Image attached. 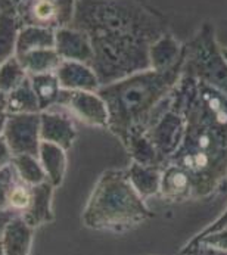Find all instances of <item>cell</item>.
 <instances>
[{
    "instance_id": "cell-1",
    "label": "cell",
    "mask_w": 227,
    "mask_h": 255,
    "mask_svg": "<svg viewBox=\"0 0 227 255\" xmlns=\"http://www.w3.org/2000/svg\"><path fill=\"white\" fill-rule=\"evenodd\" d=\"M170 102L186 121L185 137L170 159L193 180V198L211 196L227 177V96L219 89L182 75Z\"/></svg>"
},
{
    "instance_id": "cell-2",
    "label": "cell",
    "mask_w": 227,
    "mask_h": 255,
    "mask_svg": "<svg viewBox=\"0 0 227 255\" xmlns=\"http://www.w3.org/2000/svg\"><path fill=\"white\" fill-rule=\"evenodd\" d=\"M182 65L168 71L145 70L101 86L98 93L110 112L108 130L125 145L134 131H146L152 120L168 104L170 95L182 78Z\"/></svg>"
},
{
    "instance_id": "cell-3",
    "label": "cell",
    "mask_w": 227,
    "mask_h": 255,
    "mask_svg": "<svg viewBox=\"0 0 227 255\" xmlns=\"http://www.w3.org/2000/svg\"><path fill=\"white\" fill-rule=\"evenodd\" d=\"M70 27L87 36H133L149 43L168 33L165 21L142 0H77Z\"/></svg>"
},
{
    "instance_id": "cell-4",
    "label": "cell",
    "mask_w": 227,
    "mask_h": 255,
    "mask_svg": "<svg viewBox=\"0 0 227 255\" xmlns=\"http://www.w3.org/2000/svg\"><path fill=\"white\" fill-rule=\"evenodd\" d=\"M152 217L145 199L128 180L127 170H107L95 184L81 219L92 230L125 232Z\"/></svg>"
},
{
    "instance_id": "cell-5",
    "label": "cell",
    "mask_w": 227,
    "mask_h": 255,
    "mask_svg": "<svg viewBox=\"0 0 227 255\" xmlns=\"http://www.w3.org/2000/svg\"><path fill=\"white\" fill-rule=\"evenodd\" d=\"M92 68L101 86L125 78L131 74L149 70V46L152 43L133 36L95 34Z\"/></svg>"
},
{
    "instance_id": "cell-6",
    "label": "cell",
    "mask_w": 227,
    "mask_h": 255,
    "mask_svg": "<svg viewBox=\"0 0 227 255\" xmlns=\"http://www.w3.org/2000/svg\"><path fill=\"white\" fill-rule=\"evenodd\" d=\"M182 75L207 83L227 96V61L216 40L211 22H205L185 44Z\"/></svg>"
},
{
    "instance_id": "cell-7",
    "label": "cell",
    "mask_w": 227,
    "mask_h": 255,
    "mask_svg": "<svg viewBox=\"0 0 227 255\" xmlns=\"http://www.w3.org/2000/svg\"><path fill=\"white\" fill-rule=\"evenodd\" d=\"M185 128L186 121L183 114L174 105H171L168 99L167 107L152 120L146 130L149 139L164 162V167L179 150L185 137Z\"/></svg>"
},
{
    "instance_id": "cell-8",
    "label": "cell",
    "mask_w": 227,
    "mask_h": 255,
    "mask_svg": "<svg viewBox=\"0 0 227 255\" xmlns=\"http://www.w3.org/2000/svg\"><path fill=\"white\" fill-rule=\"evenodd\" d=\"M67 112L71 118L99 128H108L110 112L105 101L98 92L62 90L58 104L53 107Z\"/></svg>"
},
{
    "instance_id": "cell-9",
    "label": "cell",
    "mask_w": 227,
    "mask_h": 255,
    "mask_svg": "<svg viewBox=\"0 0 227 255\" xmlns=\"http://www.w3.org/2000/svg\"><path fill=\"white\" fill-rule=\"evenodd\" d=\"M3 136L15 155L38 156L40 137V112L9 115Z\"/></svg>"
},
{
    "instance_id": "cell-10",
    "label": "cell",
    "mask_w": 227,
    "mask_h": 255,
    "mask_svg": "<svg viewBox=\"0 0 227 255\" xmlns=\"http://www.w3.org/2000/svg\"><path fill=\"white\" fill-rule=\"evenodd\" d=\"M40 137L41 142H49L68 150L77 139L74 118L58 108L40 112Z\"/></svg>"
},
{
    "instance_id": "cell-11",
    "label": "cell",
    "mask_w": 227,
    "mask_h": 255,
    "mask_svg": "<svg viewBox=\"0 0 227 255\" xmlns=\"http://www.w3.org/2000/svg\"><path fill=\"white\" fill-rule=\"evenodd\" d=\"M55 50L62 61H76L92 65L93 47L90 37L74 27H59L55 30Z\"/></svg>"
},
{
    "instance_id": "cell-12",
    "label": "cell",
    "mask_w": 227,
    "mask_h": 255,
    "mask_svg": "<svg viewBox=\"0 0 227 255\" xmlns=\"http://www.w3.org/2000/svg\"><path fill=\"white\" fill-rule=\"evenodd\" d=\"M55 74L59 80L62 90L98 92L101 87V81L92 65L83 62L62 61Z\"/></svg>"
},
{
    "instance_id": "cell-13",
    "label": "cell",
    "mask_w": 227,
    "mask_h": 255,
    "mask_svg": "<svg viewBox=\"0 0 227 255\" xmlns=\"http://www.w3.org/2000/svg\"><path fill=\"white\" fill-rule=\"evenodd\" d=\"M159 196L165 202H182L193 198L192 176L183 167L168 162L162 168Z\"/></svg>"
},
{
    "instance_id": "cell-14",
    "label": "cell",
    "mask_w": 227,
    "mask_h": 255,
    "mask_svg": "<svg viewBox=\"0 0 227 255\" xmlns=\"http://www.w3.org/2000/svg\"><path fill=\"white\" fill-rule=\"evenodd\" d=\"M183 49L185 44L170 33L156 38L149 46V70L161 73L171 70L183 61Z\"/></svg>"
},
{
    "instance_id": "cell-15",
    "label": "cell",
    "mask_w": 227,
    "mask_h": 255,
    "mask_svg": "<svg viewBox=\"0 0 227 255\" xmlns=\"http://www.w3.org/2000/svg\"><path fill=\"white\" fill-rule=\"evenodd\" d=\"M34 230L21 216H15L0 239L4 255H30Z\"/></svg>"
},
{
    "instance_id": "cell-16",
    "label": "cell",
    "mask_w": 227,
    "mask_h": 255,
    "mask_svg": "<svg viewBox=\"0 0 227 255\" xmlns=\"http://www.w3.org/2000/svg\"><path fill=\"white\" fill-rule=\"evenodd\" d=\"M55 186L50 182L40 183L33 186V199L31 205L24 216H21L31 227L37 229L43 224L52 223L55 214L52 211V198H53Z\"/></svg>"
},
{
    "instance_id": "cell-17",
    "label": "cell",
    "mask_w": 227,
    "mask_h": 255,
    "mask_svg": "<svg viewBox=\"0 0 227 255\" xmlns=\"http://www.w3.org/2000/svg\"><path fill=\"white\" fill-rule=\"evenodd\" d=\"M164 167L158 165H142L137 162H131L127 168V176L131 186L136 192L143 198L148 199L152 196L159 195L161 186V174Z\"/></svg>"
},
{
    "instance_id": "cell-18",
    "label": "cell",
    "mask_w": 227,
    "mask_h": 255,
    "mask_svg": "<svg viewBox=\"0 0 227 255\" xmlns=\"http://www.w3.org/2000/svg\"><path fill=\"white\" fill-rule=\"evenodd\" d=\"M38 159L46 171L47 180L55 187H59L67 173V150L49 142H41L38 149Z\"/></svg>"
},
{
    "instance_id": "cell-19",
    "label": "cell",
    "mask_w": 227,
    "mask_h": 255,
    "mask_svg": "<svg viewBox=\"0 0 227 255\" xmlns=\"http://www.w3.org/2000/svg\"><path fill=\"white\" fill-rule=\"evenodd\" d=\"M124 149L128 152L131 162H137L142 165H158L164 167V162L149 139L146 131H134L128 136Z\"/></svg>"
},
{
    "instance_id": "cell-20",
    "label": "cell",
    "mask_w": 227,
    "mask_h": 255,
    "mask_svg": "<svg viewBox=\"0 0 227 255\" xmlns=\"http://www.w3.org/2000/svg\"><path fill=\"white\" fill-rule=\"evenodd\" d=\"M55 47V30L38 25H24L21 27L16 38V52L15 56L22 53Z\"/></svg>"
},
{
    "instance_id": "cell-21",
    "label": "cell",
    "mask_w": 227,
    "mask_h": 255,
    "mask_svg": "<svg viewBox=\"0 0 227 255\" xmlns=\"http://www.w3.org/2000/svg\"><path fill=\"white\" fill-rule=\"evenodd\" d=\"M27 71L28 75H37V74L56 73L58 67L61 65L62 59L55 50V47L49 49H37L27 53H22L16 56Z\"/></svg>"
},
{
    "instance_id": "cell-22",
    "label": "cell",
    "mask_w": 227,
    "mask_h": 255,
    "mask_svg": "<svg viewBox=\"0 0 227 255\" xmlns=\"http://www.w3.org/2000/svg\"><path fill=\"white\" fill-rule=\"evenodd\" d=\"M28 77H30L33 90L37 96L40 112L53 108L58 104V99L62 92V87L59 84L56 74H37V75H28Z\"/></svg>"
},
{
    "instance_id": "cell-23",
    "label": "cell",
    "mask_w": 227,
    "mask_h": 255,
    "mask_svg": "<svg viewBox=\"0 0 227 255\" xmlns=\"http://www.w3.org/2000/svg\"><path fill=\"white\" fill-rule=\"evenodd\" d=\"M6 112L9 115L37 114V112H40L37 96H36V93L33 90L30 77L7 95V98H6Z\"/></svg>"
},
{
    "instance_id": "cell-24",
    "label": "cell",
    "mask_w": 227,
    "mask_h": 255,
    "mask_svg": "<svg viewBox=\"0 0 227 255\" xmlns=\"http://www.w3.org/2000/svg\"><path fill=\"white\" fill-rule=\"evenodd\" d=\"M21 22L16 15L1 13L0 15V65L9 58L15 56L16 38L21 30Z\"/></svg>"
},
{
    "instance_id": "cell-25",
    "label": "cell",
    "mask_w": 227,
    "mask_h": 255,
    "mask_svg": "<svg viewBox=\"0 0 227 255\" xmlns=\"http://www.w3.org/2000/svg\"><path fill=\"white\" fill-rule=\"evenodd\" d=\"M12 165H13L16 176L21 182L27 183L30 186H37L40 183L49 182L38 156L15 155L12 159Z\"/></svg>"
},
{
    "instance_id": "cell-26",
    "label": "cell",
    "mask_w": 227,
    "mask_h": 255,
    "mask_svg": "<svg viewBox=\"0 0 227 255\" xmlns=\"http://www.w3.org/2000/svg\"><path fill=\"white\" fill-rule=\"evenodd\" d=\"M27 78L28 74L21 65L19 59L16 56H12L0 65V92L9 95Z\"/></svg>"
},
{
    "instance_id": "cell-27",
    "label": "cell",
    "mask_w": 227,
    "mask_h": 255,
    "mask_svg": "<svg viewBox=\"0 0 227 255\" xmlns=\"http://www.w3.org/2000/svg\"><path fill=\"white\" fill-rule=\"evenodd\" d=\"M33 199V186L21 182L19 179L12 186L7 196V210L15 216H24L31 205Z\"/></svg>"
},
{
    "instance_id": "cell-28",
    "label": "cell",
    "mask_w": 227,
    "mask_h": 255,
    "mask_svg": "<svg viewBox=\"0 0 227 255\" xmlns=\"http://www.w3.org/2000/svg\"><path fill=\"white\" fill-rule=\"evenodd\" d=\"M16 180L18 176L12 164L0 170V211L7 210V196Z\"/></svg>"
},
{
    "instance_id": "cell-29",
    "label": "cell",
    "mask_w": 227,
    "mask_h": 255,
    "mask_svg": "<svg viewBox=\"0 0 227 255\" xmlns=\"http://www.w3.org/2000/svg\"><path fill=\"white\" fill-rule=\"evenodd\" d=\"M59 12L61 27H68L73 22L74 12H76L77 0H52Z\"/></svg>"
},
{
    "instance_id": "cell-30",
    "label": "cell",
    "mask_w": 227,
    "mask_h": 255,
    "mask_svg": "<svg viewBox=\"0 0 227 255\" xmlns=\"http://www.w3.org/2000/svg\"><path fill=\"white\" fill-rule=\"evenodd\" d=\"M179 255H227V253L219 250V248L210 247L207 244L198 242V244H192V245H185Z\"/></svg>"
},
{
    "instance_id": "cell-31",
    "label": "cell",
    "mask_w": 227,
    "mask_h": 255,
    "mask_svg": "<svg viewBox=\"0 0 227 255\" xmlns=\"http://www.w3.org/2000/svg\"><path fill=\"white\" fill-rule=\"evenodd\" d=\"M198 242L207 244L210 247L219 248V250L227 253V227L219 230V232H214V233H211V235H208V236H205L202 239H199ZM198 242H193V244H198ZM186 245H192V244H186Z\"/></svg>"
},
{
    "instance_id": "cell-32",
    "label": "cell",
    "mask_w": 227,
    "mask_h": 255,
    "mask_svg": "<svg viewBox=\"0 0 227 255\" xmlns=\"http://www.w3.org/2000/svg\"><path fill=\"white\" fill-rule=\"evenodd\" d=\"M226 227H227V208L223 211V214H222L219 219L214 220L210 226H207L204 230H201L196 236H193L188 244L198 242L199 239H202V238H205V236H208V235H211V233H214V232H219V230H222V229H226Z\"/></svg>"
},
{
    "instance_id": "cell-33",
    "label": "cell",
    "mask_w": 227,
    "mask_h": 255,
    "mask_svg": "<svg viewBox=\"0 0 227 255\" xmlns=\"http://www.w3.org/2000/svg\"><path fill=\"white\" fill-rule=\"evenodd\" d=\"M12 159H13V153L10 147L7 145L4 136H0V170L9 167L12 164Z\"/></svg>"
},
{
    "instance_id": "cell-34",
    "label": "cell",
    "mask_w": 227,
    "mask_h": 255,
    "mask_svg": "<svg viewBox=\"0 0 227 255\" xmlns=\"http://www.w3.org/2000/svg\"><path fill=\"white\" fill-rule=\"evenodd\" d=\"M27 0H0V12L16 15Z\"/></svg>"
},
{
    "instance_id": "cell-35",
    "label": "cell",
    "mask_w": 227,
    "mask_h": 255,
    "mask_svg": "<svg viewBox=\"0 0 227 255\" xmlns=\"http://www.w3.org/2000/svg\"><path fill=\"white\" fill-rule=\"evenodd\" d=\"M13 217H15V214L12 211H9V210H1L0 211V239H1V236L4 233L6 226L10 223V220L13 219Z\"/></svg>"
},
{
    "instance_id": "cell-36",
    "label": "cell",
    "mask_w": 227,
    "mask_h": 255,
    "mask_svg": "<svg viewBox=\"0 0 227 255\" xmlns=\"http://www.w3.org/2000/svg\"><path fill=\"white\" fill-rule=\"evenodd\" d=\"M9 114L6 111H0V136H3V131L6 128V123H7Z\"/></svg>"
},
{
    "instance_id": "cell-37",
    "label": "cell",
    "mask_w": 227,
    "mask_h": 255,
    "mask_svg": "<svg viewBox=\"0 0 227 255\" xmlns=\"http://www.w3.org/2000/svg\"><path fill=\"white\" fill-rule=\"evenodd\" d=\"M6 98H7V95L0 92V111H6Z\"/></svg>"
},
{
    "instance_id": "cell-38",
    "label": "cell",
    "mask_w": 227,
    "mask_h": 255,
    "mask_svg": "<svg viewBox=\"0 0 227 255\" xmlns=\"http://www.w3.org/2000/svg\"><path fill=\"white\" fill-rule=\"evenodd\" d=\"M222 53H223L225 59H226V61H227V47H222Z\"/></svg>"
},
{
    "instance_id": "cell-39",
    "label": "cell",
    "mask_w": 227,
    "mask_h": 255,
    "mask_svg": "<svg viewBox=\"0 0 227 255\" xmlns=\"http://www.w3.org/2000/svg\"><path fill=\"white\" fill-rule=\"evenodd\" d=\"M0 255H4V253H3V245H1V242H0Z\"/></svg>"
},
{
    "instance_id": "cell-40",
    "label": "cell",
    "mask_w": 227,
    "mask_h": 255,
    "mask_svg": "<svg viewBox=\"0 0 227 255\" xmlns=\"http://www.w3.org/2000/svg\"><path fill=\"white\" fill-rule=\"evenodd\" d=\"M0 15H1V12H0Z\"/></svg>"
}]
</instances>
